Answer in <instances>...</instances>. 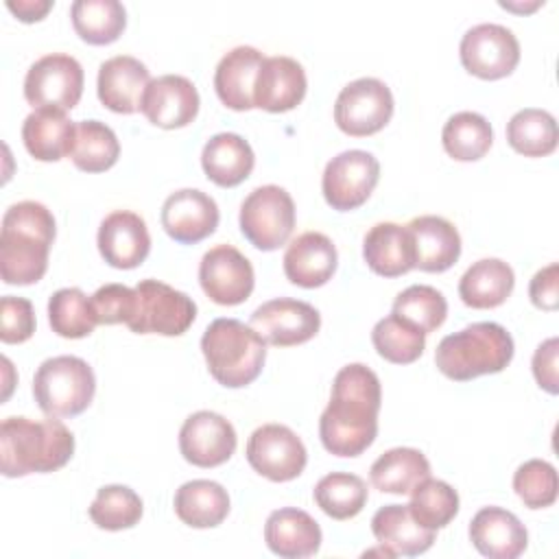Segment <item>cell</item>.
Returning a JSON list of instances; mask_svg holds the SVG:
<instances>
[{"instance_id": "cell-1", "label": "cell", "mask_w": 559, "mask_h": 559, "mask_svg": "<svg viewBox=\"0 0 559 559\" xmlns=\"http://www.w3.org/2000/svg\"><path fill=\"white\" fill-rule=\"evenodd\" d=\"M382 402L380 378L362 362L338 369L332 393L319 419L323 448L336 456L362 454L378 435V411Z\"/></svg>"}, {"instance_id": "cell-2", "label": "cell", "mask_w": 559, "mask_h": 559, "mask_svg": "<svg viewBox=\"0 0 559 559\" xmlns=\"http://www.w3.org/2000/svg\"><path fill=\"white\" fill-rule=\"evenodd\" d=\"M57 236L52 212L39 201L13 203L2 216L0 275L4 284L26 286L44 277Z\"/></svg>"}, {"instance_id": "cell-3", "label": "cell", "mask_w": 559, "mask_h": 559, "mask_svg": "<svg viewBox=\"0 0 559 559\" xmlns=\"http://www.w3.org/2000/svg\"><path fill=\"white\" fill-rule=\"evenodd\" d=\"M74 454V435L59 419L7 417L0 426V469L7 478L46 474Z\"/></svg>"}, {"instance_id": "cell-4", "label": "cell", "mask_w": 559, "mask_h": 559, "mask_svg": "<svg viewBox=\"0 0 559 559\" xmlns=\"http://www.w3.org/2000/svg\"><path fill=\"white\" fill-rule=\"evenodd\" d=\"M511 334L493 321H478L439 341L435 352L437 369L456 382L502 371L513 358Z\"/></svg>"}, {"instance_id": "cell-5", "label": "cell", "mask_w": 559, "mask_h": 559, "mask_svg": "<svg viewBox=\"0 0 559 559\" xmlns=\"http://www.w3.org/2000/svg\"><path fill=\"white\" fill-rule=\"evenodd\" d=\"M201 352L207 362L210 376L229 389L251 384L266 360L264 338L238 319H214L203 336Z\"/></svg>"}, {"instance_id": "cell-6", "label": "cell", "mask_w": 559, "mask_h": 559, "mask_svg": "<svg viewBox=\"0 0 559 559\" xmlns=\"http://www.w3.org/2000/svg\"><path fill=\"white\" fill-rule=\"evenodd\" d=\"M96 378L79 356L46 358L33 376V395L48 417L81 415L94 400Z\"/></svg>"}, {"instance_id": "cell-7", "label": "cell", "mask_w": 559, "mask_h": 559, "mask_svg": "<svg viewBox=\"0 0 559 559\" xmlns=\"http://www.w3.org/2000/svg\"><path fill=\"white\" fill-rule=\"evenodd\" d=\"M238 225L255 249L275 251L293 234L295 201L282 186H258L240 203Z\"/></svg>"}, {"instance_id": "cell-8", "label": "cell", "mask_w": 559, "mask_h": 559, "mask_svg": "<svg viewBox=\"0 0 559 559\" xmlns=\"http://www.w3.org/2000/svg\"><path fill=\"white\" fill-rule=\"evenodd\" d=\"M194 319L197 304L192 297L159 280H140L135 286V314L127 325L135 334L179 336Z\"/></svg>"}, {"instance_id": "cell-9", "label": "cell", "mask_w": 559, "mask_h": 559, "mask_svg": "<svg viewBox=\"0 0 559 559\" xmlns=\"http://www.w3.org/2000/svg\"><path fill=\"white\" fill-rule=\"evenodd\" d=\"M83 94V68L63 52L39 57L26 72L24 98L35 109L68 111L79 105Z\"/></svg>"}, {"instance_id": "cell-10", "label": "cell", "mask_w": 559, "mask_h": 559, "mask_svg": "<svg viewBox=\"0 0 559 559\" xmlns=\"http://www.w3.org/2000/svg\"><path fill=\"white\" fill-rule=\"evenodd\" d=\"M391 116L393 94L384 81L373 76H360L347 83L334 103V122L352 138L378 133Z\"/></svg>"}, {"instance_id": "cell-11", "label": "cell", "mask_w": 559, "mask_h": 559, "mask_svg": "<svg viewBox=\"0 0 559 559\" xmlns=\"http://www.w3.org/2000/svg\"><path fill=\"white\" fill-rule=\"evenodd\" d=\"M463 68L485 81L509 76L520 61V41L511 28L483 22L465 31L459 44Z\"/></svg>"}, {"instance_id": "cell-12", "label": "cell", "mask_w": 559, "mask_h": 559, "mask_svg": "<svg viewBox=\"0 0 559 559\" xmlns=\"http://www.w3.org/2000/svg\"><path fill=\"white\" fill-rule=\"evenodd\" d=\"M378 179V159L362 148H349L325 164L321 192L332 210L349 212L360 207L371 197Z\"/></svg>"}, {"instance_id": "cell-13", "label": "cell", "mask_w": 559, "mask_h": 559, "mask_svg": "<svg viewBox=\"0 0 559 559\" xmlns=\"http://www.w3.org/2000/svg\"><path fill=\"white\" fill-rule=\"evenodd\" d=\"M247 461L264 478L286 483L297 478L308 461L304 441L284 424H264L247 441Z\"/></svg>"}, {"instance_id": "cell-14", "label": "cell", "mask_w": 559, "mask_h": 559, "mask_svg": "<svg viewBox=\"0 0 559 559\" xmlns=\"http://www.w3.org/2000/svg\"><path fill=\"white\" fill-rule=\"evenodd\" d=\"M199 284L218 306H238L249 299L255 273L245 253L234 245H216L199 262Z\"/></svg>"}, {"instance_id": "cell-15", "label": "cell", "mask_w": 559, "mask_h": 559, "mask_svg": "<svg viewBox=\"0 0 559 559\" xmlns=\"http://www.w3.org/2000/svg\"><path fill=\"white\" fill-rule=\"evenodd\" d=\"M249 325L275 347H290L310 341L321 328V314L301 299L277 297L258 306Z\"/></svg>"}, {"instance_id": "cell-16", "label": "cell", "mask_w": 559, "mask_h": 559, "mask_svg": "<svg viewBox=\"0 0 559 559\" xmlns=\"http://www.w3.org/2000/svg\"><path fill=\"white\" fill-rule=\"evenodd\" d=\"M236 430L223 415L214 411H197L181 424V456L197 467H216L231 459L236 450Z\"/></svg>"}, {"instance_id": "cell-17", "label": "cell", "mask_w": 559, "mask_h": 559, "mask_svg": "<svg viewBox=\"0 0 559 559\" xmlns=\"http://www.w3.org/2000/svg\"><path fill=\"white\" fill-rule=\"evenodd\" d=\"M162 227L164 231L181 245H194L218 227V205L216 201L197 190V188H181L166 197L162 205Z\"/></svg>"}, {"instance_id": "cell-18", "label": "cell", "mask_w": 559, "mask_h": 559, "mask_svg": "<svg viewBox=\"0 0 559 559\" xmlns=\"http://www.w3.org/2000/svg\"><path fill=\"white\" fill-rule=\"evenodd\" d=\"M140 111L155 127L179 129L197 118L199 92L190 79L181 74H164L148 81Z\"/></svg>"}, {"instance_id": "cell-19", "label": "cell", "mask_w": 559, "mask_h": 559, "mask_svg": "<svg viewBox=\"0 0 559 559\" xmlns=\"http://www.w3.org/2000/svg\"><path fill=\"white\" fill-rule=\"evenodd\" d=\"M98 251L114 269H135L151 251V236L140 214L116 210L107 214L98 227Z\"/></svg>"}, {"instance_id": "cell-20", "label": "cell", "mask_w": 559, "mask_h": 559, "mask_svg": "<svg viewBox=\"0 0 559 559\" xmlns=\"http://www.w3.org/2000/svg\"><path fill=\"white\" fill-rule=\"evenodd\" d=\"M306 87V72L297 59L284 55L264 57L255 79L253 105L271 114L290 111L304 100Z\"/></svg>"}, {"instance_id": "cell-21", "label": "cell", "mask_w": 559, "mask_h": 559, "mask_svg": "<svg viewBox=\"0 0 559 559\" xmlns=\"http://www.w3.org/2000/svg\"><path fill=\"white\" fill-rule=\"evenodd\" d=\"M469 542L489 559H515L528 546L526 526L502 507H483L469 522Z\"/></svg>"}, {"instance_id": "cell-22", "label": "cell", "mask_w": 559, "mask_h": 559, "mask_svg": "<svg viewBox=\"0 0 559 559\" xmlns=\"http://www.w3.org/2000/svg\"><path fill=\"white\" fill-rule=\"evenodd\" d=\"M148 81V68L140 59L131 55H116L98 68V100L116 114H135Z\"/></svg>"}, {"instance_id": "cell-23", "label": "cell", "mask_w": 559, "mask_h": 559, "mask_svg": "<svg viewBox=\"0 0 559 559\" xmlns=\"http://www.w3.org/2000/svg\"><path fill=\"white\" fill-rule=\"evenodd\" d=\"M282 262L288 282L301 288H317L334 275L338 253L325 234L304 231L290 240Z\"/></svg>"}, {"instance_id": "cell-24", "label": "cell", "mask_w": 559, "mask_h": 559, "mask_svg": "<svg viewBox=\"0 0 559 559\" xmlns=\"http://www.w3.org/2000/svg\"><path fill=\"white\" fill-rule=\"evenodd\" d=\"M413 240L415 269L426 273L448 271L461 255L459 229L443 216L424 214L406 225Z\"/></svg>"}, {"instance_id": "cell-25", "label": "cell", "mask_w": 559, "mask_h": 559, "mask_svg": "<svg viewBox=\"0 0 559 559\" xmlns=\"http://www.w3.org/2000/svg\"><path fill=\"white\" fill-rule=\"evenodd\" d=\"M264 55L253 46H236L221 57L214 70V90L221 103L234 111L253 109L255 79Z\"/></svg>"}, {"instance_id": "cell-26", "label": "cell", "mask_w": 559, "mask_h": 559, "mask_svg": "<svg viewBox=\"0 0 559 559\" xmlns=\"http://www.w3.org/2000/svg\"><path fill=\"white\" fill-rule=\"evenodd\" d=\"M321 537L317 520L295 507L273 511L264 524V542L269 550L284 559L312 557L321 548Z\"/></svg>"}, {"instance_id": "cell-27", "label": "cell", "mask_w": 559, "mask_h": 559, "mask_svg": "<svg viewBox=\"0 0 559 559\" xmlns=\"http://www.w3.org/2000/svg\"><path fill=\"white\" fill-rule=\"evenodd\" d=\"M371 533L391 557H417L435 542V531L421 526L408 504H384L371 518Z\"/></svg>"}, {"instance_id": "cell-28", "label": "cell", "mask_w": 559, "mask_h": 559, "mask_svg": "<svg viewBox=\"0 0 559 559\" xmlns=\"http://www.w3.org/2000/svg\"><path fill=\"white\" fill-rule=\"evenodd\" d=\"M367 266L382 277H397L415 269L413 240L406 225L376 223L362 240Z\"/></svg>"}, {"instance_id": "cell-29", "label": "cell", "mask_w": 559, "mask_h": 559, "mask_svg": "<svg viewBox=\"0 0 559 559\" xmlns=\"http://www.w3.org/2000/svg\"><path fill=\"white\" fill-rule=\"evenodd\" d=\"M255 164L251 144L238 133H216L212 135L201 153V166L210 181L221 188H234L242 183Z\"/></svg>"}, {"instance_id": "cell-30", "label": "cell", "mask_w": 559, "mask_h": 559, "mask_svg": "<svg viewBox=\"0 0 559 559\" xmlns=\"http://www.w3.org/2000/svg\"><path fill=\"white\" fill-rule=\"evenodd\" d=\"M515 284L513 269L500 258H483L474 262L459 280V297L476 310L496 308L507 301Z\"/></svg>"}, {"instance_id": "cell-31", "label": "cell", "mask_w": 559, "mask_h": 559, "mask_svg": "<svg viewBox=\"0 0 559 559\" xmlns=\"http://www.w3.org/2000/svg\"><path fill=\"white\" fill-rule=\"evenodd\" d=\"M76 122L63 111L35 109L24 118L22 140L26 151L39 162H59L70 155Z\"/></svg>"}, {"instance_id": "cell-32", "label": "cell", "mask_w": 559, "mask_h": 559, "mask_svg": "<svg viewBox=\"0 0 559 559\" xmlns=\"http://www.w3.org/2000/svg\"><path fill=\"white\" fill-rule=\"evenodd\" d=\"M177 518L192 528L218 526L229 513V496L223 485L207 478L183 483L173 500Z\"/></svg>"}, {"instance_id": "cell-33", "label": "cell", "mask_w": 559, "mask_h": 559, "mask_svg": "<svg viewBox=\"0 0 559 559\" xmlns=\"http://www.w3.org/2000/svg\"><path fill=\"white\" fill-rule=\"evenodd\" d=\"M369 476L371 485L382 493L404 496L430 476V463L415 448H391L373 461Z\"/></svg>"}, {"instance_id": "cell-34", "label": "cell", "mask_w": 559, "mask_h": 559, "mask_svg": "<svg viewBox=\"0 0 559 559\" xmlns=\"http://www.w3.org/2000/svg\"><path fill=\"white\" fill-rule=\"evenodd\" d=\"M70 17L76 35L92 46L116 41L127 26V11L118 0H74Z\"/></svg>"}, {"instance_id": "cell-35", "label": "cell", "mask_w": 559, "mask_h": 559, "mask_svg": "<svg viewBox=\"0 0 559 559\" xmlns=\"http://www.w3.org/2000/svg\"><path fill=\"white\" fill-rule=\"evenodd\" d=\"M557 120L546 109L526 107L507 122V142L524 157H544L557 148Z\"/></svg>"}, {"instance_id": "cell-36", "label": "cell", "mask_w": 559, "mask_h": 559, "mask_svg": "<svg viewBox=\"0 0 559 559\" xmlns=\"http://www.w3.org/2000/svg\"><path fill=\"white\" fill-rule=\"evenodd\" d=\"M120 144L111 127L100 120H81L74 129L70 159L79 170L103 173L118 162Z\"/></svg>"}, {"instance_id": "cell-37", "label": "cell", "mask_w": 559, "mask_h": 559, "mask_svg": "<svg viewBox=\"0 0 559 559\" xmlns=\"http://www.w3.org/2000/svg\"><path fill=\"white\" fill-rule=\"evenodd\" d=\"M441 142L450 157L459 162H476L489 151L493 131L485 116L476 111H456L443 124Z\"/></svg>"}, {"instance_id": "cell-38", "label": "cell", "mask_w": 559, "mask_h": 559, "mask_svg": "<svg viewBox=\"0 0 559 559\" xmlns=\"http://www.w3.org/2000/svg\"><path fill=\"white\" fill-rule=\"evenodd\" d=\"M317 507L332 520H349L367 504V483L349 472H330L312 489Z\"/></svg>"}, {"instance_id": "cell-39", "label": "cell", "mask_w": 559, "mask_h": 559, "mask_svg": "<svg viewBox=\"0 0 559 559\" xmlns=\"http://www.w3.org/2000/svg\"><path fill=\"white\" fill-rule=\"evenodd\" d=\"M48 321L63 338H83L94 332L96 314L90 297L81 288H59L48 299Z\"/></svg>"}, {"instance_id": "cell-40", "label": "cell", "mask_w": 559, "mask_h": 559, "mask_svg": "<svg viewBox=\"0 0 559 559\" xmlns=\"http://www.w3.org/2000/svg\"><path fill=\"white\" fill-rule=\"evenodd\" d=\"M371 343L384 360L395 365H408L424 354L426 334L391 312L373 325Z\"/></svg>"}, {"instance_id": "cell-41", "label": "cell", "mask_w": 559, "mask_h": 559, "mask_svg": "<svg viewBox=\"0 0 559 559\" xmlns=\"http://www.w3.org/2000/svg\"><path fill=\"white\" fill-rule=\"evenodd\" d=\"M408 511L421 526L430 531L443 528L459 513V493L445 480L428 476L411 491Z\"/></svg>"}, {"instance_id": "cell-42", "label": "cell", "mask_w": 559, "mask_h": 559, "mask_svg": "<svg viewBox=\"0 0 559 559\" xmlns=\"http://www.w3.org/2000/svg\"><path fill=\"white\" fill-rule=\"evenodd\" d=\"M90 518L98 528H131L142 518V498L127 485H105L90 504Z\"/></svg>"}, {"instance_id": "cell-43", "label": "cell", "mask_w": 559, "mask_h": 559, "mask_svg": "<svg viewBox=\"0 0 559 559\" xmlns=\"http://www.w3.org/2000/svg\"><path fill=\"white\" fill-rule=\"evenodd\" d=\"M393 314L408 321L424 334L435 332L448 314V301L441 290L428 284H413L404 288L393 301Z\"/></svg>"}, {"instance_id": "cell-44", "label": "cell", "mask_w": 559, "mask_h": 559, "mask_svg": "<svg viewBox=\"0 0 559 559\" xmlns=\"http://www.w3.org/2000/svg\"><path fill=\"white\" fill-rule=\"evenodd\" d=\"M513 489L528 509H546L557 500V469L544 459L524 461L513 474Z\"/></svg>"}, {"instance_id": "cell-45", "label": "cell", "mask_w": 559, "mask_h": 559, "mask_svg": "<svg viewBox=\"0 0 559 559\" xmlns=\"http://www.w3.org/2000/svg\"><path fill=\"white\" fill-rule=\"evenodd\" d=\"M90 301L96 321L103 325H127L135 314V288L124 284H105L90 297Z\"/></svg>"}, {"instance_id": "cell-46", "label": "cell", "mask_w": 559, "mask_h": 559, "mask_svg": "<svg viewBox=\"0 0 559 559\" xmlns=\"http://www.w3.org/2000/svg\"><path fill=\"white\" fill-rule=\"evenodd\" d=\"M35 332V310L24 297L4 295L0 299V338L2 343H24Z\"/></svg>"}, {"instance_id": "cell-47", "label": "cell", "mask_w": 559, "mask_h": 559, "mask_svg": "<svg viewBox=\"0 0 559 559\" xmlns=\"http://www.w3.org/2000/svg\"><path fill=\"white\" fill-rule=\"evenodd\" d=\"M557 284H559V264L557 262L539 269L528 284L531 301L542 310H557V304H559Z\"/></svg>"}, {"instance_id": "cell-48", "label": "cell", "mask_w": 559, "mask_h": 559, "mask_svg": "<svg viewBox=\"0 0 559 559\" xmlns=\"http://www.w3.org/2000/svg\"><path fill=\"white\" fill-rule=\"evenodd\" d=\"M557 347L559 341L555 336L546 338L533 354V376L542 389L548 393H557Z\"/></svg>"}, {"instance_id": "cell-49", "label": "cell", "mask_w": 559, "mask_h": 559, "mask_svg": "<svg viewBox=\"0 0 559 559\" xmlns=\"http://www.w3.org/2000/svg\"><path fill=\"white\" fill-rule=\"evenodd\" d=\"M7 9L22 22H37L52 9V0H7Z\"/></svg>"}]
</instances>
